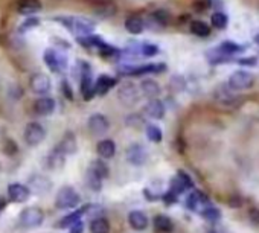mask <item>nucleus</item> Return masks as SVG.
I'll list each match as a JSON object with an SVG mask.
<instances>
[{"mask_svg":"<svg viewBox=\"0 0 259 233\" xmlns=\"http://www.w3.org/2000/svg\"><path fill=\"white\" fill-rule=\"evenodd\" d=\"M140 92L148 96V98H151V99H156V96L160 93V87L156 81L153 80H143L140 83Z\"/></svg>","mask_w":259,"mask_h":233,"instance_id":"obj_23","label":"nucleus"},{"mask_svg":"<svg viewBox=\"0 0 259 233\" xmlns=\"http://www.w3.org/2000/svg\"><path fill=\"white\" fill-rule=\"evenodd\" d=\"M210 22H212L213 28H216V29H226V28H227V25H229V19H227V16H226L224 13H221V11L213 13V14H212V17H210Z\"/></svg>","mask_w":259,"mask_h":233,"instance_id":"obj_31","label":"nucleus"},{"mask_svg":"<svg viewBox=\"0 0 259 233\" xmlns=\"http://www.w3.org/2000/svg\"><path fill=\"white\" fill-rule=\"evenodd\" d=\"M58 148H60L66 155L73 154V152L77 151V139H75V136H73L72 133H66V136L61 139Z\"/></svg>","mask_w":259,"mask_h":233,"instance_id":"obj_24","label":"nucleus"},{"mask_svg":"<svg viewBox=\"0 0 259 233\" xmlns=\"http://www.w3.org/2000/svg\"><path fill=\"white\" fill-rule=\"evenodd\" d=\"M17 13L23 16H32L35 13H39L42 10V4L39 0H19L17 5Z\"/></svg>","mask_w":259,"mask_h":233,"instance_id":"obj_16","label":"nucleus"},{"mask_svg":"<svg viewBox=\"0 0 259 233\" xmlns=\"http://www.w3.org/2000/svg\"><path fill=\"white\" fill-rule=\"evenodd\" d=\"M45 63L52 72H61L67 67V57L55 49H46L45 52Z\"/></svg>","mask_w":259,"mask_h":233,"instance_id":"obj_7","label":"nucleus"},{"mask_svg":"<svg viewBox=\"0 0 259 233\" xmlns=\"http://www.w3.org/2000/svg\"><path fill=\"white\" fill-rule=\"evenodd\" d=\"M46 137V130L39 122H31L25 128V140L29 146L40 145Z\"/></svg>","mask_w":259,"mask_h":233,"instance_id":"obj_5","label":"nucleus"},{"mask_svg":"<svg viewBox=\"0 0 259 233\" xmlns=\"http://www.w3.org/2000/svg\"><path fill=\"white\" fill-rule=\"evenodd\" d=\"M207 233H215V231H207Z\"/></svg>","mask_w":259,"mask_h":233,"instance_id":"obj_45","label":"nucleus"},{"mask_svg":"<svg viewBox=\"0 0 259 233\" xmlns=\"http://www.w3.org/2000/svg\"><path fill=\"white\" fill-rule=\"evenodd\" d=\"M146 137L154 143H159L162 140V130L157 125H148L146 127Z\"/></svg>","mask_w":259,"mask_h":233,"instance_id":"obj_35","label":"nucleus"},{"mask_svg":"<svg viewBox=\"0 0 259 233\" xmlns=\"http://www.w3.org/2000/svg\"><path fill=\"white\" fill-rule=\"evenodd\" d=\"M2 209H4V203H2V201H0V210H2Z\"/></svg>","mask_w":259,"mask_h":233,"instance_id":"obj_43","label":"nucleus"},{"mask_svg":"<svg viewBox=\"0 0 259 233\" xmlns=\"http://www.w3.org/2000/svg\"><path fill=\"white\" fill-rule=\"evenodd\" d=\"M45 221V213L40 207H26L20 213V224L26 228H34L42 225Z\"/></svg>","mask_w":259,"mask_h":233,"instance_id":"obj_4","label":"nucleus"},{"mask_svg":"<svg viewBox=\"0 0 259 233\" xmlns=\"http://www.w3.org/2000/svg\"><path fill=\"white\" fill-rule=\"evenodd\" d=\"M128 222L134 230H145L148 227V216L142 210H131L128 215Z\"/></svg>","mask_w":259,"mask_h":233,"instance_id":"obj_20","label":"nucleus"},{"mask_svg":"<svg viewBox=\"0 0 259 233\" xmlns=\"http://www.w3.org/2000/svg\"><path fill=\"white\" fill-rule=\"evenodd\" d=\"M84 225H83V222L81 221H78V222H75L73 225H70L69 228H70V233H83V228Z\"/></svg>","mask_w":259,"mask_h":233,"instance_id":"obj_39","label":"nucleus"},{"mask_svg":"<svg viewBox=\"0 0 259 233\" xmlns=\"http://www.w3.org/2000/svg\"><path fill=\"white\" fill-rule=\"evenodd\" d=\"M81 92L84 95V99H90L95 95V83L90 76H86L81 80Z\"/></svg>","mask_w":259,"mask_h":233,"instance_id":"obj_32","label":"nucleus"},{"mask_svg":"<svg viewBox=\"0 0 259 233\" xmlns=\"http://www.w3.org/2000/svg\"><path fill=\"white\" fill-rule=\"evenodd\" d=\"M90 231L92 233H110V224L105 218H95L90 222Z\"/></svg>","mask_w":259,"mask_h":233,"instance_id":"obj_26","label":"nucleus"},{"mask_svg":"<svg viewBox=\"0 0 259 233\" xmlns=\"http://www.w3.org/2000/svg\"><path fill=\"white\" fill-rule=\"evenodd\" d=\"M250 219L257 224L259 222V210H251L250 212Z\"/></svg>","mask_w":259,"mask_h":233,"instance_id":"obj_42","label":"nucleus"},{"mask_svg":"<svg viewBox=\"0 0 259 233\" xmlns=\"http://www.w3.org/2000/svg\"><path fill=\"white\" fill-rule=\"evenodd\" d=\"M87 125H89V130L92 131V134H95V136L105 134L108 131V127H110L108 119L105 118L104 114H101V113L92 114L90 118H89V124Z\"/></svg>","mask_w":259,"mask_h":233,"instance_id":"obj_9","label":"nucleus"},{"mask_svg":"<svg viewBox=\"0 0 259 233\" xmlns=\"http://www.w3.org/2000/svg\"><path fill=\"white\" fill-rule=\"evenodd\" d=\"M29 87L37 95H48L51 92V78L46 73H34L29 80Z\"/></svg>","mask_w":259,"mask_h":233,"instance_id":"obj_6","label":"nucleus"},{"mask_svg":"<svg viewBox=\"0 0 259 233\" xmlns=\"http://www.w3.org/2000/svg\"><path fill=\"white\" fill-rule=\"evenodd\" d=\"M186 206L191 209V210H194V212H203V210H206L207 207H210V204H209V200L203 195L201 192H198V190H195V192H192L191 195L188 197V200H186Z\"/></svg>","mask_w":259,"mask_h":233,"instance_id":"obj_11","label":"nucleus"},{"mask_svg":"<svg viewBox=\"0 0 259 233\" xmlns=\"http://www.w3.org/2000/svg\"><path fill=\"white\" fill-rule=\"evenodd\" d=\"M90 169H92L96 175H99L102 180L108 175V166H107L102 160H95V162L92 163Z\"/></svg>","mask_w":259,"mask_h":233,"instance_id":"obj_36","label":"nucleus"},{"mask_svg":"<svg viewBox=\"0 0 259 233\" xmlns=\"http://www.w3.org/2000/svg\"><path fill=\"white\" fill-rule=\"evenodd\" d=\"M254 84V78L251 73L245 72V70H236L230 75L229 81H227V87L232 90H247Z\"/></svg>","mask_w":259,"mask_h":233,"instance_id":"obj_3","label":"nucleus"},{"mask_svg":"<svg viewBox=\"0 0 259 233\" xmlns=\"http://www.w3.org/2000/svg\"><path fill=\"white\" fill-rule=\"evenodd\" d=\"M81 203L80 193L72 186H64L58 190L55 197V206L58 209L67 210V209H77Z\"/></svg>","mask_w":259,"mask_h":233,"instance_id":"obj_1","label":"nucleus"},{"mask_svg":"<svg viewBox=\"0 0 259 233\" xmlns=\"http://www.w3.org/2000/svg\"><path fill=\"white\" fill-rule=\"evenodd\" d=\"M34 107H35V111L39 113V114H42V116H49V114H52V113L55 111L57 104H55V99L45 96V98L37 99L35 104H34Z\"/></svg>","mask_w":259,"mask_h":233,"instance_id":"obj_18","label":"nucleus"},{"mask_svg":"<svg viewBox=\"0 0 259 233\" xmlns=\"http://www.w3.org/2000/svg\"><path fill=\"white\" fill-rule=\"evenodd\" d=\"M127 160L134 165L140 166L146 162V151L140 143H133L127 148Z\"/></svg>","mask_w":259,"mask_h":233,"instance_id":"obj_10","label":"nucleus"},{"mask_svg":"<svg viewBox=\"0 0 259 233\" xmlns=\"http://www.w3.org/2000/svg\"><path fill=\"white\" fill-rule=\"evenodd\" d=\"M192 187V181H191V177L188 174H184V172H178L172 181H171V190L174 195H178V193L184 192L186 189Z\"/></svg>","mask_w":259,"mask_h":233,"instance_id":"obj_12","label":"nucleus"},{"mask_svg":"<svg viewBox=\"0 0 259 233\" xmlns=\"http://www.w3.org/2000/svg\"><path fill=\"white\" fill-rule=\"evenodd\" d=\"M61 23H64L72 32L84 37H90L95 31V23L83 17H64L61 19Z\"/></svg>","mask_w":259,"mask_h":233,"instance_id":"obj_2","label":"nucleus"},{"mask_svg":"<svg viewBox=\"0 0 259 233\" xmlns=\"http://www.w3.org/2000/svg\"><path fill=\"white\" fill-rule=\"evenodd\" d=\"M143 28H145V25H143V22H142L140 17L133 16V17H128V19L125 20V29H127L130 34L137 35V34H140V32L143 31Z\"/></svg>","mask_w":259,"mask_h":233,"instance_id":"obj_25","label":"nucleus"},{"mask_svg":"<svg viewBox=\"0 0 259 233\" xmlns=\"http://www.w3.org/2000/svg\"><path fill=\"white\" fill-rule=\"evenodd\" d=\"M84 212H87V207H84V209H77L73 213L67 215L64 219H61L60 225H61V227H70V225H73L75 222L81 221V218H83V213H84Z\"/></svg>","mask_w":259,"mask_h":233,"instance_id":"obj_28","label":"nucleus"},{"mask_svg":"<svg viewBox=\"0 0 259 233\" xmlns=\"http://www.w3.org/2000/svg\"><path fill=\"white\" fill-rule=\"evenodd\" d=\"M163 70H165V64H145V66H139V67H124L121 70V73L143 75V73H157V72H163Z\"/></svg>","mask_w":259,"mask_h":233,"instance_id":"obj_14","label":"nucleus"},{"mask_svg":"<svg viewBox=\"0 0 259 233\" xmlns=\"http://www.w3.org/2000/svg\"><path fill=\"white\" fill-rule=\"evenodd\" d=\"M96 152L101 159H112L116 154V143L110 139H104L98 143L96 146Z\"/></svg>","mask_w":259,"mask_h":233,"instance_id":"obj_19","label":"nucleus"},{"mask_svg":"<svg viewBox=\"0 0 259 233\" xmlns=\"http://www.w3.org/2000/svg\"><path fill=\"white\" fill-rule=\"evenodd\" d=\"M153 19H154L159 25H166L168 20H169V14H168L165 10H157V11L153 14Z\"/></svg>","mask_w":259,"mask_h":233,"instance_id":"obj_38","label":"nucleus"},{"mask_svg":"<svg viewBox=\"0 0 259 233\" xmlns=\"http://www.w3.org/2000/svg\"><path fill=\"white\" fill-rule=\"evenodd\" d=\"M215 98L221 102V104H232L235 96L232 93V89L229 87H219L216 92H215Z\"/></svg>","mask_w":259,"mask_h":233,"instance_id":"obj_29","label":"nucleus"},{"mask_svg":"<svg viewBox=\"0 0 259 233\" xmlns=\"http://www.w3.org/2000/svg\"><path fill=\"white\" fill-rule=\"evenodd\" d=\"M118 98H119V101H121L122 104L131 107V105H134V104L139 101L140 95H139V90H137V87H136L134 84L125 83V84H122V86L119 87V90H118Z\"/></svg>","mask_w":259,"mask_h":233,"instance_id":"obj_8","label":"nucleus"},{"mask_svg":"<svg viewBox=\"0 0 259 233\" xmlns=\"http://www.w3.org/2000/svg\"><path fill=\"white\" fill-rule=\"evenodd\" d=\"M128 51L136 55H143V57H154L159 54V48L153 43H140V45H136L134 48H130Z\"/></svg>","mask_w":259,"mask_h":233,"instance_id":"obj_21","label":"nucleus"},{"mask_svg":"<svg viewBox=\"0 0 259 233\" xmlns=\"http://www.w3.org/2000/svg\"><path fill=\"white\" fill-rule=\"evenodd\" d=\"M39 23H40V20H35V19L28 20V23H25V25L22 26V29H29V28H34V26H37Z\"/></svg>","mask_w":259,"mask_h":233,"instance_id":"obj_41","label":"nucleus"},{"mask_svg":"<svg viewBox=\"0 0 259 233\" xmlns=\"http://www.w3.org/2000/svg\"><path fill=\"white\" fill-rule=\"evenodd\" d=\"M191 32L197 37H207L210 34V28L201 20H194L191 23Z\"/></svg>","mask_w":259,"mask_h":233,"instance_id":"obj_30","label":"nucleus"},{"mask_svg":"<svg viewBox=\"0 0 259 233\" xmlns=\"http://www.w3.org/2000/svg\"><path fill=\"white\" fill-rule=\"evenodd\" d=\"M201 215H203V218L204 219H207V221H218L219 219V216H221V213H219V210L218 209H215V207H207L206 210H203L201 212Z\"/></svg>","mask_w":259,"mask_h":233,"instance_id":"obj_37","label":"nucleus"},{"mask_svg":"<svg viewBox=\"0 0 259 233\" xmlns=\"http://www.w3.org/2000/svg\"><path fill=\"white\" fill-rule=\"evenodd\" d=\"M154 227L159 231H171L174 228V224L169 219V216H166V215H157L154 218Z\"/></svg>","mask_w":259,"mask_h":233,"instance_id":"obj_27","label":"nucleus"},{"mask_svg":"<svg viewBox=\"0 0 259 233\" xmlns=\"http://www.w3.org/2000/svg\"><path fill=\"white\" fill-rule=\"evenodd\" d=\"M256 42H257V43H259V35H257V37H256Z\"/></svg>","mask_w":259,"mask_h":233,"instance_id":"obj_44","label":"nucleus"},{"mask_svg":"<svg viewBox=\"0 0 259 233\" xmlns=\"http://www.w3.org/2000/svg\"><path fill=\"white\" fill-rule=\"evenodd\" d=\"M8 195L14 203H25L31 195V190H29V187H26L20 183H13L8 187Z\"/></svg>","mask_w":259,"mask_h":233,"instance_id":"obj_13","label":"nucleus"},{"mask_svg":"<svg viewBox=\"0 0 259 233\" xmlns=\"http://www.w3.org/2000/svg\"><path fill=\"white\" fill-rule=\"evenodd\" d=\"M242 51V48H239L236 43H233V42H223L219 45V48H218V52H221L224 57L226 55H232V54H236V52H241Z\"/></svg>","mask_w":259,"mask_h":233,"instance_id":"obj_34","label":"nucleus"},{"mask_svg":"<svg viewBox=\"0 0 259 233\" xmlns=\"http://www.w3.org/2000/svg\"><path fill=\"white\" fill-rule=\"evenodd\" d=\"M257 63V60L254 57H248L247 60H239V64H245V66H254Z\"/></svg>","mask_w":259,"mask_h":233,"instance_id":"obj_40","label":"nucleus"},{"mask_svg":"<svg viewBox=\"0 0 259 233\" xmlns=\"http://www.w3.org/2000/svg\"><path fill=\"white\" fill-rule=\"evenodd\" d=\"M116 84V80L108 75H101L96 83H95V95H99V96H104L107 95L110 90H112Z\"/></svg>","mask_w":259,"mask_h":233,"instance_id":"obj_15","label":"nucleus"},{"mask_svg":"<svg viewBox=\"0 0 259 233\" xmlns=\"http://www.w3.org/2000/svg\"><path fill=\"white\" fill-rule=\"evenodd\" d=\"M66 162V154L57 146L54 148L51 152H49V157H48V163H49V168L52 169H58L64 165Z\"/></svg>","mask_w":259,"mask_h":233,"instance_id":"obj_22","label":"nucleus"},{"mask_svg":"<svg viewBox=\"0 0 259 233\" xmlns=\"http://www.w3.org/2000/svg\"><path fill=\"white\" fill-rule=\"evenodd\" d=\"M145 113L153 119H162L165 116V105L159 99H150L145 105Z\"/></svg>","mask_w":259,"mask_h":233,"instance_id":"obj_17","label":"nucleus"},{"mask_svg":"<svg viewBox=\"0 0 259 233\" xmlns=\"http://www.w3.org/2000/svg\"><path fill=\"white\" fill-rule=\"evenodd\" d=\"M86 181H87V186L93 190H99L102 187V178L99 175H96L90 168L86 174Z\"/></svg>","mask_w":259,"mask_h":233,"instance_id":"obj_33","label":"nucleus"}]
</instances>
